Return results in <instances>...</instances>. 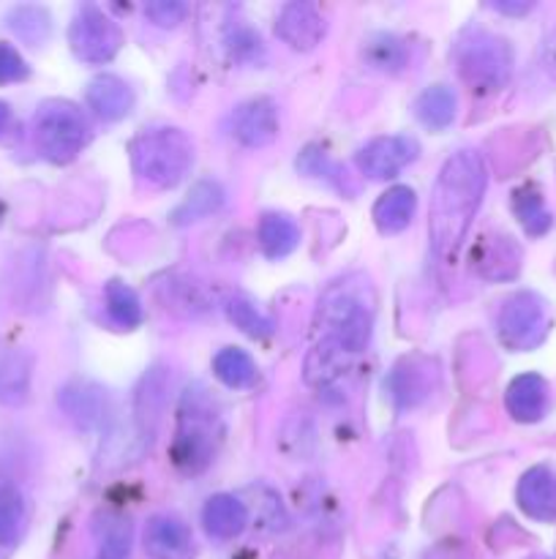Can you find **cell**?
Segmentation results:
<instances>
[{"label":"cell","instance_id":"40","mask_svg":"<svg viewBox=\"0 0 556 559\" xmlns=\"http://www.w3.org/2000/svg\"><path fill=\"white\" fill-rule=\"evenodd\" d=\"M3 213H5V207H3V202H0V222H3Z\"/></svg>","mask_w":556,"mask_h":559},{"label":"cell","instance_id":"28","mask_svg":"<svg viewBox=\"0 0 556 559\" xmlns=\"http://www.w3.org/2000/svg\"><path fill=\"white\" fill-rule=\"evenodd\" d=\"M363 58L371 69L396 74V71H401L409 63V47L403 38L392 36V33H376V36L365 41Z\"/></svg>","mask_w":556,"mask_h":559},{"label":"cell","instance_id":"14","mask_svg":"<svg viewBox=\"0 0 556 559\" xmlns=\"http://www.w3.org/2000/svg\"><path fill=\"white\" fill-rule=\"evenodd\" d=\"M145 551L150 559H191V530L174 516H153L145 527Z\"/></svg>","mask_w":556,"mask_h":559},{"label":"cell","instance_id":"32","mask_svg":"<svg viewBox=\"0 0 556 559\" xmlns=\"http://www.w3.org/2000/svg\"><path fill=\"white\" fill-rule=\"evenodd\" d=\"M25 530V500L11 484H0V546L20 540Z\"/></svg>","mask_w":556,"mask_h":559},{"label":"cell","instance_id":"27","mask_svg":"<svg viewBox=\"0 0 556 559\" xmlns=\"http://www.w3.org/2000/svg\"><path fill=\"white\" fill-rule=\"evenodd\" d=\"M213 374H216L218 382L232 388V391H243V388H251L256 382V364L243 349L223 347L213 358Z\"/></svg>","mask_w":556,"mask_h":559},{"label":"cell","instance_id":"8","mask_svg":"<svg viewBox=\"0 0 556 559\" xmlns=\"http://www.w3.org/2000/svg\"><path fill=\"white\" fill-rule=\"evenodd\" d=\"M71 52L85 63H109L123 47V31L98 5H82L69 25Z\"/></svg>","mask_w":556,"mask_h":559},{"label":"cell","instance_id":"9","mask_svg":"<svg viewBox=\"0 0 556 559\" xmlns=\"http://www.w3.org/2000/svg\"><path fill=\"white\" fill-rule=\"evenodd\" d=\"M58 404L65 413V418L74 420L85 431L104 429V424L112 415V399H109V393L90 380H74L60 388Z\"/></svg>","mask_w":556,"mask_h":559},{"label":"cell","instance_id":"39","mask_svg":"<svg viewBox=\"0 0 556 559\" xmlns=\"http://www.w3.org/2000/svg\"><path fill=\"white\" fill-rule=\"evenodd\" d=\"M9 123H11V107L5 102H0V134L9 129Z\"/></svg>","mask_w":556,"mask_h":559},{"label":"cell","instance_id":"5","mask_svg":"<svg viewBox=\"0 0 556 559\" xmlns=\"http://www.w3.org/2000/svg\"><path fill=\"white\" fill-rule=\"evenodd\" d=\"M458 76L474 93H496L507 85L512 74V49L501 36L472 31L456 47Z\"/></svg>","mask_w":556,"mask_h":559},{"label":"cell","instance_id":"7","mask_svg":"<svg viewBox=\"0 0 556 559\" xmlns=\"http://www.w3.org/2000/svg\"><path fill=\"white\" fill-rule=\"evenodd\" d=\"M499 338L507 349L516 353H529L537 344H543L545 333L551 328L548 306L540 295L534 293H518L501 306L499 311Z\"/></svg>","mask_w":556,"mask_h":559},{"label":"cell","instance_id":"38","mask_svg":"<svg viewBox=\"0 0 556 559\" xmlns=\"http://www.w3.org/2000/svg\"><path fill=\"white\" fill-rule=\"evenodd\" d=\"M545 60H548L551 69L556 71V31H554V36L548 38V44H545Z\"/></svg>","mask_w":556,"mask_h":559},{"label":"cell","instance_id":"23","mask_svg":"<svg viewBox=\"0 0 556 559\" xmlns=\"http://www.w3.org/2000/svg\"><path fill=\"white\" fill-rule=\"evenodd\" d=\"M474 265L485 278H512L521 267V251L510 238H488L480 243Z\"/></svg>","mask_w":556,"mask_h":559},{"label":"cell","instance_id":"31","mask_svg":"<svg viewBox=\"0 0 556 559\" xmlns=\"http://www.w3.org/2000/svg\"><path fill=\"white\" fill-rule=\"evenodd\" d=\"M5 22H9L11 33H14L16 38H22L25 44H33V47L47 41L49 31H52L49 14L41 5H16V9L9 11Z\"/></svg>","mask_w":556,"mask_h":559},{"label":"cell","instance_id":"18","mask_svg":"<svg viewBox=\"0 0 556 559\" xmlns=\"http://www.w3.org/2000/svg\"><path fill=\"white\" fill-rule=\"evenodd\" d=\"M505 404L518 424H537L548 409V382L540 374L516 377L507 388Z\"/></svg>","mask_w":556,"mask_h":559},{"label":"cell","instance_id":"2","mask_svg":"<svg viewBox=\"0 0 556 559\" xmlns=\"http://www.w3.org/2000/svg\"><path fill=\"white\" fill-rule=\"evenodd\" d=\"M223 437L221 407L202 382L183 391L178 404V431L172 442V462L180 473L200 475L216 459Z\"/></svg>","mask_w":556,"mask_h":559},{"label":"cell","instance_id":"30","mask_svg":"<svg viewBox=\"0 0 556 559\" xmlns=\"http://www.w3.org/2000/svg\"><path fill=\"white\" fill-rule=\"evenodd\" d=\"M512 211H516L518 222H521V227L527 229V235L540 238V235L548 233L551 211L545 207L543 194H540L537 189H532V186L518 189L516 194H512Z\"/></svg>","mask_w":556,"mask_h":559},{"label":"cell","instance_id":"37","mask_svg":"<svg viewBox=\"0 0 556 559\" xmlns=\"http://www.w3.org/2000/svg\"><path fill=\"white\" fill-rule=\"evenodd\" d=\"M494 9L505 11V14H527L532 3H494Z\"/></svg>","mask_w":556,"mask_h":559},{"label":"cell","instance_id":"22","mask_svg":"<svg viewBox=\"0 0 556 559\" xmlns=\"http://www.w3.org/2000/svg\"><path fill=\"white\" fill-rule=\"evenodd\" d=\"M418 211V194L409 186H392L376 200L374 224L382 235H396L412 224Z\"/></svg>","mask_w":556,"mask_h":559},{"label":"cell","instance_id":"16","mask_svg":"<svg viewBox=\"0 0 556 559\" xmlns=\"http://www.w3.org/2000/svg\"><path fill=\"white\" fill-rule=\"evenodd\" d=\"M518 506L534 522H556V473L532 467L518 484Z\"/></svg>","mask_w":556,"mask_h":559},{"label":"cell","instance_id":"24","mask_svg":"<svg viewBox=\"0 0 556 559\" xmlns=\"http://www.w3.org/2000/svg\"><path fill=\"white\" fill-rule=\"evenodd\" d=\"M300 243V227L283 213H265L259 222V249L267 260H283Z\"/></svg>","mask_w":556,"mask_h":559},{"label":"cell","instance_id":"19","mask_svg":"<svg viewBox=\"0 0 556 559\" xmlns=\"http://www.w3.org/2000/svg\"><path fill=\"white\" fill-rule=\"evenodd\" d=\"M93 540H96L98 559H129L134 546L131 519L120 511H98L93 516Z\"/></svg>","mask_w":556,"mask_h":559},{"label":"cell","instance_id":"6","mask_svg":"<svg viewBox=\"0 0 556 559\" xmlns=\"http://www.w3.org/2000/svg\"><path fill=\"white\" fill-rule=\"evenodd\" d=\"M36 145L52 164H69L82 153L90 140V126L85 115L71 102H44L36 112Z\"/></svg>","mask_w":556,"mask_h":559},{"label":"cell","instance_id":"25","mask_svg":"<svg viewBox=\"0 0 556 559\" xmlns=\"http://www.w3.org/2000/svg\"><path fill=\"white\" fill-rule=\"evenodd\" d=\"M221 205H223L221 186H218L216 180H200V183L191 186L189 197H185V200L172 211V224L174 227H189V224L216 213Z\"/></svg>","mask_w":556,"mask_h":559},{"label":"cell","instance_id":"4","mask_svg":"<svg viewBox=\"0 0 556 559\" xmlns=\"http://www.w3.org/2000/svg\"><path fill=\"white\" fill-rule=\"evenodd\" d=\"M134 173L156 189H174L194 164V142L183 129L153 126L140 131L129 145Z\"/></svg>","mask_w":556,"mask_h":559},{"label":"cell","instance_id":"33","mask_svg":"<svg viewBox=\"0 0 556 559\" xmlns=\"http://www.w3.org/2000/svg\"><path fill=\"white\" fill-rule=\"evenodd\" d=\"M227 314L234 322V328L243 331L245 336L267 338L273 333V322L243 295H234V298L227 300Z\"/></svg>","mask_w":556,"mask_h":559},{"label":"cell","instance_id":"34","mask_svg":"<svg viewBox=\"0 0 556 559\" xmlns=\"http://www.w3.org/2000/svg\"><path fill=\"white\" fill-rule=\"evenodd\" d=\"M227 49L240 63H259L265 58V44H262L259 33H254L251 27H238V31L229 33Z\"/></svg>","mask_w":556,"mask_h":559},{"label":"cell","instance_id":"3","mask_svg":"<svg viewBox=\"0 0 556 559\" xmlns=\"http://www.w3.org/2000/svg\"><path fill=\"white\" fill-rule=\"evenodd\" d=\"M322 338H330L347 353L360 355L371 342L374 331V295L365 278L352 276L333 284L319 300Z\"/></svg>","mask_w":556,"mask_h":559},{"label":"cell","instance_id":"29","mask_svg":"<svg viewBox=\"0 0 556 559\" xmlns=\"http://www.w3.org/2000/svg\"><path fill=\"white\" fill-rule=\"evenodd\" d=\"M104 300H107L109 320H112L118 328H123V331H134V328L142 325L140 295H136L129 284L112 278V282L104 287Z\"/></svg>","mask_w":556,"mask_h":559},{"label":"cell","instance_id":"10","mask_svg":"<svg viewBox=\"0 0 556 559\" xmlns=\"http://www.w3.org/2000/svg\"><path fill=\"white\" fill-rule=\"evenodd\" d=\"M418 142L409 140V136H376L368 145L360 147L358 167L360 173L368 175V178L387 180L396 178L403 167H409V164L418 158Z\"/></svg>","mask_w":556,"mask_h":559},{"label":"cell","instance_id":"35","mask_svg":"<svg viewBox=\"0 0 556 559\" xmlns=\"http://www.w3.org/2000/svg\"><path fill=\"white\" fill-rule=\"evenodd\" d=\"M189 14V5L180 0H150L145 5V16L158 27H178Z\"/></svg>","mask_w":556,"mask_h":559},{"label":"cell","instance_id":"26","mask_svg":"<svg viewBox=\"0 0 556 559\" xmlns=\"http://www.w3.org/2000/svg\"><path fill=\"white\" fill-rule=\"evenodd\" d=\"M414 115L428 129L442 131L456 120V93L447 85H431L414 102Z\"/></svg>","mask_w":556,"mask_h":559},{"label":"cell","instance_id":"15","mask_svg":"<svg viewBox=\"0 0 556 559\" xmlns=\"http://www.w3.org/2000/svg\"><path fill=\"white\" fill-rule=\"evenodd\" d=\"M33 358L22 347L0 344V404L22 407L31 396Z\"/></svg>","mask_w":556,"mask_h":559},{"label":"cell","instance_id":"12","mask_svg":"<svg viewBox=\"0 0 556 559\" xmlns=\"http://www.w3.org/2000/svg\"><path fill=\"white\" fill-rule=\"evenodd\" d=\"M276 36L294 52H311L325 38V20L305 0H292L276 16Z\"/></svg>","mask_w":556,"mask_h":559},{"label":"cell","instance_id":"20","mask_svg":"<svg viewBox=\"0 0 556 559\" xmlns=\"http://www.w3.org/2000/svg\"><path fill=\"white\" fill-rule=\"evenodd\" d=\"M431 382H434V369L423 364L420 358L403 360L392 369L387 388H390V399L396 402L398 409L418 407L425 396L431 393Z\"/></svg>","mask_w":556,"mask_h":559},{"label":"cell","instance_id":"1","mask_svg":"<svg viewBox=\"0 0 556 559\" xmlns=\"http://www.w3.org/2000/svg\"><path fill=\"white\" fill-rule=\"evenodd\" d=\"M488 169L474 151L452 153L439 169L434 191H431L428 235L434 254L442 260L456 257L480 202H483Z\"/></svg>","mask_w":556,"mask_h":559},{"label":"cell","instance_id":"17","mask_svg":"<svg viewBox=\"0 0 556 559\" xmlns=\"http://www.w3.org/2000/svg\"><path fill=\"white\" fill-rule=\"evenodd\" d=\"M85 98L87 107L101 120H109V123L123 120L134 107V91L129 87V82L114 74H98L96 80H90Z\"/></svg>","mask_w":556,"mask_h":559},{"label":"cell","instance_id":"13","mask_svg":"<svg viewBox=\"0 0 556 559\" xmlns=\"http://www.w3.org/2000/svg\"><path fill=\"white\" fill-rule=\"evenodd\" d=\"M234 136L245 147H267L278 136V109L270 98H251L234 112Z\"/></svg>","mask_w":556,"mask_h":559},{"label":"cell","instance_id":"21","mask_svg":"<svg viewBox=\"0 0 556 559\" xmlns=\"http://www.w3.org/2000/svg\"><path fill=\"white\" fill-rule=\"evenodd\" d=\"M205 533L216 540H232L249 527V508L232 495H216L202 508Z\"/></svg>","mask_w":556,"mask_h":559},{"label":"cell","instance_id":"11","mask_svg":"<svg viewBox=\"0 0 556 559\" xmlns=\"http://www.w3.org/2000/svg\"><path fill=\"white\" fill-rule=\"evenodd\" d=\"M169 374L164 366H153L145 377L140 380L134 393V429L136 440L142 448H150L156 440L158 424H161L164 413V399H167Z\"/></svg>","mask_w":556,"mask_h":559},{"label":"cell","instance_id":"36","mask_svg":"<svg viewBox=\"0 0 556 559\" xmlns=\"http://www.w3.org/2000/svg\"><path fill=\"white\" fill-rule=\"evenodd\" d=\"M31 74L27 63L22 60V55L16 52L11 44L0 41V85H9V82H20Z\"/></svg>","mask_w":556,"mask_h":559}]
</instances>
